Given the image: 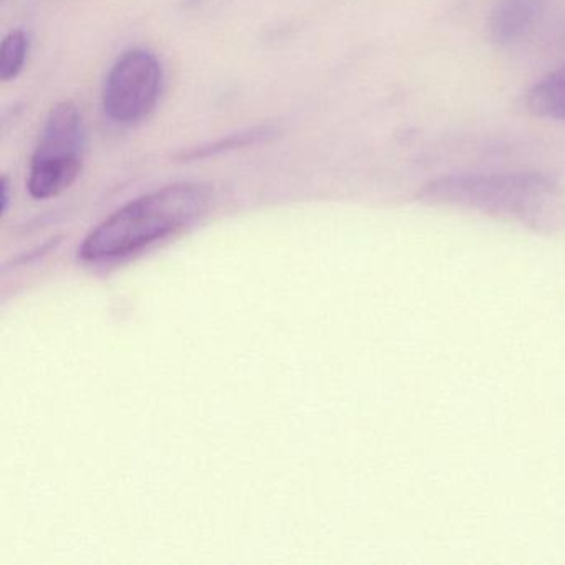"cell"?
Wrapping results in <instances>:
<instances>
[{"instance_id":"obj_1","label":"cell","mask_w":565,"mask_h":565,"mask_svg":"<svg viewBox=\"0 0 565 565\" xmlns=\"http://www.w3.org/2000/svg\"><path fill=\"white\" fill-rule=\"evenodd\" d=\"M418 201L514 221L534 233L565 227V188L545 174H452L426 183Z\"/></svg>"},{"instance_id":"obj_2","label":"cell","mask_w":565,"mask_h":565,"mask_svg":"<svg viewBox=\"0 0 565 565\" xmlns=\"http://www.w3.org/2000/svg\"><path fill=\"white\" fill-rule=\"evenodd\" d=\"M213 200L211 186L200 183L168 184L141 194L102 221L81 244L78 256L90 263L130 256L196 223Z\"/></svg>"},{"instance_id":"obj_3","label":"cell","mask_w":565,"mask_h":565,"mask_svg":"<svg viewBox=\"0 0 565 565\" xmlns=\"http://www.w3.org/2000/svg\"><path fill=\"white\" fill-rule=\"evenodd\" d=\"M85 154V125L72 100L52 107L29 164L28 190L34 200H51L81 177Z\"/></svg>"},{"instance_id":"obj_4","label":"cell","mask_w":565,"mask_h":565,"mask_svg":"<svg viewBox=\"0 0 565 565\" xmlns=\"http://www.w3.org/2000/svg\"><path fill=\"white\" fill-rule=\"evenodd\" d=\"M163 65L147 49H130L105 78L102 105L114 124L131 127L150 117L163 90Z\"/></svg>"},{"instance_id":"obj_5","label":"cell","mask_w":565,"mask_h":565,"mask_svg":"<svg viewBox=\"0 0 565 565\" xmlns=\"http://www.w3.org/2000/svg\"><path fill=\"white\" fill-rule=\"evenodd\" d=\"M539 11V0H499L489 19L491 41L498 45L521 41L535 24Z\"/></svg>"},{"instance_id":"obj_6","label":"cell","mask_w":565,"mask_h":565,"mask_svg":"<svg viewBox=\"0 0 565 565\" xmlns=\"http://www.w3.org/2000/svg\"><path fill=\"white\" fill-rule=\"evenodd\" d=\"M527 108L535 117L565 120V65L545 75L529 90Z\"/></svg>"},{"instance_id":"obj_7","label":"cell","mask_w":565,"mask_h":565,"mask_svg":"<svg viewBox=\"0 0 565 565\" xmlns=\"http://www.w3.org/2000/svg\"><path fill=\"white\" fill-rule=\"evenodd\" d=\"M276 135V128L269 125L247 128L239 134L227 135L213 143L203 145V147L191 148L190 151L180 153V160H204V158L216 157L224 151L237 150V148L254 147V145L264 143Z\"/></svg>"},{"instance_id":"obj_8","label":"cell","mask_w":565,"mask_h":565,"mask_svg":"<svg viewBox=\"0 0 565 565\" xmlns=\"http://www.w3.org/2000/svg\"><path fill=\"white\" fill-rule=\"evenodd\" d=\"M31 51V41H29L28 32L22 29H14L9 32L2 44H0V81H15L24 71L25 62Z\"/></svg>"},{"instance_id":"obj_9","label":"cell","mask_w":565,"mask_h":565,"mask_svg":"<svg viewBox=\"0 0 565 565\" xmlns=\"http://www.w3.org/2000/svg\"><path fill=\"white\" fill-rule=\"evenodd\" d=\"M9 204V181L8 178L2 180V186H0V211L6 214Z\"/></svg>"}]
</instances>
